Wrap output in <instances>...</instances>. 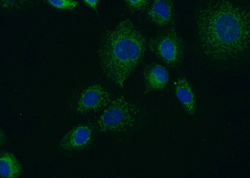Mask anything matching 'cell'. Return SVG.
I'll return each mask as SVG.
<instances>
[{
  "mask_svg": "<svg viewBox=\"0 0 250 178\" xmlns=\"http://www.w3.org/2000/svg\"><path fill=\"white\" fill-rule=\"evenodd\" d=\"M196 24L204 53L216 61L237 58L249 49V11L226 0H208L198 6Z\"/></svg>",
  "mask_w": 250,
  "mask_h": 178,
  "instance_id": "obj_1",
  "label": "cell"
},
{
  "mask_svg": "<svg viewBox=\"0 0 250 178\" xmlns=\"http://www.w3.org/2000/svg\"><path fill=\"white\" fill-rule=\"evenodd\" d=\"M146 49V40L128 18L107 31L98 53L100 65L110 81L123 88L126 80L142 61Z\"/></svg>",
  "mask_w": 250,
  "mask_h": 178,
  "instance_id": "obj_2",
  "label": "cell"
},
{
  "mask_svg": "<svg viewBox=\"0 0 250 178\" xmlns=\"http://www.w3.org/2000/svg\"><path fill=\"white\" fill-rule=\"evenodd\" d=\"M137 111L135 105L121 96L105 108L97 122L98 129L102 133L124 131L135 120Z\"/></svg>",
  "mask_w": 250,
  "mask_h": 178,
  "instance_id": "obj_3",
  "label": "cell"
},
{
  "mask_svg": "<svg viewBox=\"0 0 250 178\" xmlns=\"http://www.w3.org/2000/svg\"><path fill=\"white\" fill-rule=\"evenodd\" d=\"M148 46L151 52L170 68H177L182 62L184 46L174 27L150 39Z\"/></svg>",
  "mask_w": 250,
  "mask_h": 178,
  "instance_id": "obj_4",
  "label": "cell"
},
{
  "mask_svg": "<svg viewBox=\"0 0 250 178\" xmlns=\"http://www.w3.org/2000/svg\"><path fill=\"white\" fill-rule=\"evenodd\" d=\"M110 94L101 85L94 84L84 89L77 103L76 111L85 115L105 108L111 101Z\"/></svg>",
  "mask_w": 250,
  "mask_h": 178,
  "instance_id": "obj_5",
  "label": "cell"
},
{
  "mask_svg": "<svg viewBox=\"0 0 250 178\" xmlns=\"http://www.w3.org/2000/svg\"><path fill=\"white\" fill-rule=\"evenodd\" d=\"M92 127L87 125L77 126L69 131L62 138L60 147L68 151H78L86 148L92 141Z\"/></svg>",
  "mask_w": 250,
  "mask_h": 178,
  "instance_id": "obj_6",
  "label": "cell"
},
{
  "mask_svg": "<svg viewBox=\"0 0 250 178\" xmlns=\"http://www.w3.org/2000/svg\"><path fill=\"white\" fill-rule=\"evenodd\" d=\"M145 93L163 90L169 80V74L165 67L152 62L146 65L143 70Z\"/></svg>",
  "mask_w": 250,
  "mask_h": 178,
  "instance_id": "obj_7",
  "label": "cell"
},
{
  "mask_svg": "<svg viewBox=\"0 0 250 178\" xmlns=\"http://www.w3.org/2000/svg\"><path fill=\"white\" fill-rule=\"evenodd\" d=\"M150 20L159 27L170 24L173 19L174 5L171 0L153 1L148 12Z\"/></svg>",
  "mask_w": 250,
  "mask_h": 178,
  "instance_id": "obj_8",
  "label": "cell"
},
{
  "mask_svg": "<svg viewBox=\"0 0 250 178\" xmlns=\"http://www.w3.org/2000/svg\"><path fill=\"white\" fill-rule=\"evenodd\" d=\"M177 97L186 111L191 115L194 114L196 109V101L192 88L186 79L179 78L174 84Z\"/></svg>",
  "mask_w": 250,
  "mask_h": 178,
  "instance_id": "obj_9",
  "label": "cell"
},
{
  "mask_svg": "<svg viewBox=\"0 0 250 178\" xmlns=\"http://www.w3.org/2000/svg\"><path fill=\"white\" fill-rule=\"evenodd\" d=\"M22 171V167L12 153L3 154L0 158V175L2 178H17Z\"/></svg>",
  "mask_w": 250,
  "mask_h": 178,
  "instance_id": "obj_10",
  "label": "cell"
},
{
  "mask_svg": "<svg viewBox=\"0 0 250 178\" xmlns=\"http://www.w3.org/2000/svg\"><path fill=\"white\" fill-rule=\"evenodd\" d=\"M47 2L49 4L58 9L69 11L73 10L79 2L72 0H48Z\"/></svg>",
  "mask_w": 250,
  "mask_h": 178,
  "instance_id": "obj_11",
  "label": "cell"
},
{
  "mask_svg": "<svg viewBox=\"0 0 250 178\" xmlns=\"http://www.w3.org/2000/svg\"><path fill=\"white\" fill-rule=\"evenodd\" d=\"M125 4L131 13L136 11H143L148 8L150 4L148 0H125Z\"/></svg>",
  "mask_w": 250,
  "mask_h": 178,
  "instance_id": "obj_12",
  "label": "cell"
},
{
  "mask_svg": "<svg viewBox=\"0 0 250 178\" xmlns=\"http://www.w3.org/2000/svg\"><path fill=\"white\" fill-rule=\"evenodd\" d=\"M83 3L93 9L98 14L97 6L99 2L98 0H84Z\"/></svg>",
  "mask_w": 250,
  "mask_h": 178,
  "instance_id": "obj_13",
  "label": "cell"
}]
</instances>
